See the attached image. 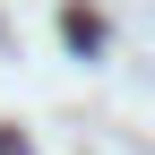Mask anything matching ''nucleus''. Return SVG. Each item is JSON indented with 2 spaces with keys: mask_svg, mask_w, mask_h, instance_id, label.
Masks as SVG:
<instances>
[{
  "mask_svg": "<svg viewBox=\"0 0 155 155\" xmlns=\"http://www.w3.org/2000/svg\"><path fill=\"white\" fill-rule=\"evenodd\" d=\"M69 43H78V52H95V43H104V26H95L86 9H69Z\"/></svg>",
  "mask_w": 155,
  "mask_h": 155,
  "instance_id": "1",
  "label": "nucleus"
}]
</instances>
